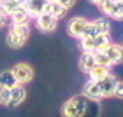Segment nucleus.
Masks as SVG:
<instances>
[{"instance_id": "9", "label": "nucleus", "mask_w": 123, "mask_h": 117, "mask_svg": "<svg viewBox=\"0 0 123 117\" xmlns=\"http://www.w3.org/2000/svg\"><path fill=\"white\" fill-rule=\"evenodd\" d=\"M88 100H92V101H100V100H104V94H102V89H100V84L97 80H88L85 86H83V93Z\"/></svg>"}, {"instance_id": "24", "label": "nucleus", "mask_w": 123, "mask_h": 117, "mask_svg": "<svg viewBox=\"0 0 123 117\" xmlns=\"http://www.w3.org/2000/svg\"><path fill=\"white\" fill-rule=\"evenodd\" d=\"M7 18H9V16L5 14L2 9H0V28H2V26H4L5 23H7Z\"/></svg>"}, {"instance_id": "27", "label": "nucleus", "mask_w": 123, "mask_h": 117, "mask_svg": "<svg viewBox=\"0 0 123 117\" xmlns=\"http://www.w3.org/2000/svg\"><path fill=\"white\" fill-rule=\"evenodd\" d=\"M120 2H121V4H123V0H120Z\"/></svg>"}, {"instance_id": "10", "label": "nucleus", "mask_w": 123, "mask_h": 117, "mask_svg": "<svg viewBox=\"0 0 123 117\" xmlns=\"http://www.w3.org/2000/svg\"><path fill=\"white\" fill-rule=\"evenodd\" d=\"M102 53L109 58V61L113 63V66L123 61V46H121V44L111 42V44H107V46L102 49Z\"/></svg>"}, {"instance_id": "5", "label": "nucleus", "mask_w": 123, "mask_h": 117, "mask_svg": "<svg viewBox=\"0 0 123 117\" xmlns=\"http://www.w3.org/2000/svg\"><path fill=\"white\" fill-rule=\"evenodd\" d=\"M88 23H90V19L86 18H81V16H76V18H72L69 23H67V32H69L70 37L74 38H81L85 37V32L88 28Z\"/></svg>"}, {"instance_id": "16", "label": "nucleus", "mask_w": 123, "mask_h": 117, "mask_svg": "<svg viewBox=\"0 0 123 117\" xmlns=\"http://www.w3.org/2000/svg\"><path fill=\"white\" fill-rule=\"evenodd\" d=\"M46 12L51 14V16H55L56 19H60V18H63V16H65L67 9H65L60 2H56V0H49V2H48V7H46Z\"/></svg>"}, {"instance_id": "3", "label": "nucleus", "mask_w": 123, "mask_h": 117, "mask_svg": "<svg viewBox=\"0 0 123 117\" xmlns=\"http://www.w3.org/2000/svg\"><path fill=\"white\" fill-rule=\"evenodd\" d=\"M107 44H111L109 33H104V35H98V37H92V38H81V49H83V53L102 51Z\"/></svg>"}, {"instance_id": "14", "label": "nucleus", "mask_w": 123, "mask_h": 117, "mask_svg": "<svg viewBox=\"0 0 123 117\" xmlns=\"http://www.w3.org/2000/svg\"><path fill=\"white\" fill-rule=\"evenodd\" d=\"M25 98H26V89H25V86L18 84L16 87L11 89V101H9V107H18V105H21V103L25 101Z\"/></svg>"}, {"instance_id": "19", "label": "nucleus", "mask_w": 123, "mask_h": 117, "mask_svg": "<svg viewBox=\"0 0 123 117\" xmlns=\"http://www.w3.org/2000/svg\"><path fill=\"white\" fill-rule=\"evenodd\" d=\"M111 68H107V66H100V65H97L95 66V68L90 72V74H88V77H90V80H102V79H105V77H107L111 72H109Z\"/></svg>"}, {"instance_id": "7", "label": "nucleus", "mask_w": 123, "mask_h": 117, "mask_svg": "<svg viewBox=\"0 0 123 117\" xmlns=\"http://www.w3.org/2000/svg\"><path fill=\"white\" fill-rule=\"evenodd\" d=\"M56 25H58V19L55 18V16L48 14V12H44V14L39 16V18H35V26H37V30H41L42 33L55 32L56 30Z\"/></svg>"}, {"instance_id": "2", "label": "nucleus", "mask_w": 123, "mask_h": 117, "mask_svg": "<svg viewBox=\"0 0 123 117\" xmlns=\"http://www.w3.org/2000/svg\"><path fill=\"white\" fill-rule=\"evenodd\" d=\"M28 37H30L28 25H11V28L7 32V46L12 49H19L25 46Z\"/></svg>"}, {"instance_id": "21", "label": "nucleus", "mask_w": 123, "mask_h": 117, "mask_svg": "<svg viewBox=\"0 0 123 117\" xmlns=\"http://www.w3.org/2000/svg\"><path fill=\"white\" fill-rule=\"evenodd\" d=\"M9 101H11V89L0 86V105H7L9 107Z\"/></svg>"}, {"instance_id": "13", "label": "nucleus", "mask_w": 123, "mask_h": 117, "mask_svg": "<svg viewBox=\"0 0 123 117\" xmlns=\"http://www.w3.org/2000/svg\"><path fill=\"white\" fill-rule=\"evenodd\" d=\"M97 66V59H95V53H83L79 58V68L85 74H90V72Z\"/></svg>"}, {"instance_id": "4", "label": "nucleus", "mask_w": 123, "mask_h": 117, "mask_svg": "<svg viewBox=\"0 0 123 117\" xmlns=\"http://www.w3.org/2000/svg\"><path fill=\"white\" fill-rule=\"evenodd\" d=\"M104 33H111V25H109L107 19L97 18V19H92L90 23H88V28H86L85 37H83V38L98 37V35H104Z\"/></svg>"}, {"instance_id": "23", "label": "nucleus", "mask_w": 123, "mask_h": 117, "mask_svg": "<svg viewBox=\"0 0 123 117\" xmlns=\"http://www.w3.org/2000/svg\"><path fill=\"white\" fill-rule=\"evenodd\" d=\"M56 2H60V4L63 5V7H65L67 11H69V9H72V7L76 5V0H56Z\"/></svg>"}, {"instance_id": "6", "label": "nucleus", "mask_w": 123, "mask_h": 117, "mask_svg": "<svg viewBox=\"0 0 123 117\" xmlns=\"http://www.w3.org/2000/svg\"><path fill=\"white\" fill-rule=\"evenodd\" d=\"M100 11L109 16L113 19H118V21H123V4L120 0H105V2L100 5Z\"/></svg>"}, {"instance_id": "12", "label": "nucleus", "mask_w": 123, "mask_h": 117, "mask_svg": "<svg viewBox=\"0 0 123 117\" xmlns=\"http://www.w3.org/2000/svg\"><path fill=\"white\" fill-rule=\"evenodd\" d=\"M98 84H100V89H102L104 98H111V96H114L116 86H118V79H116L113 74H109L107 77H105V79L98 80Z\"/></svg>"}, {"instance_id": "15", "label": "nucleus", "mask_w": 123, "mask_h": 117, "mask_svg": "<svg viewBox=\"0 0 123 117\" xmlns=\"http://www.w3.org/2000/svg\"><path fill=\"white\" fill-rule=\"evenodd\" d=\"M18 84H19V82H18V79H16V75H14L12 70H4L2 74H0V86H2V87L12 89Z\"/></svg>"}, {"instance_id": "8", "label": "nucleus", "mask_w": 123, "mask_h": 117, "mask_svg": "<svg viewBox=\"0 0 123 117\" xmlns=\"http://www.w3.org/2000/svg\"><path fill=\"white\" fill-rule=\"evenodd\" d=\"M12 72L16 75V79H18V82L21 86L28 84V82L33 79V68L28 65V63H18L12 66Z\"/></svg>"}, {"instance_id": "25", "label": "nucleus", "mask_w": 123, "mask_h": 117, "mask_svg": "<svg viewBox=\"0 0 123 117\" xmlns=\"http://www.w3.org/2000/svg\"><path fill=\"white\" fill-rule=\"evenodd\" d=\"M90 2H92V4H95V5H98V7H100V5H102V4L105 2V0H90Z\"/></svg>"}, {"instance_id": "20", "label": "nucleus", "mask_w": 123, "mask_h": 117, "mask_svg": "<svg viewBox=\"0 0 123 117\" xmlns=\"http://www.w3.org/2000/svg\"><path fill=\"white\" fill-rule=\"evenodd\" d=\"M95 59H97V65H100V66H107V68L113 66V63L109 61V58L105 56L102 51H97V53H95Z\"/></svg>"}, {"instance_id": "26", "label": "nucleus", "mask_w": 123, "mask_h": 117, "mask_svg": "<svg viewBox=\"0 0 123 117\" xmlns=\"http://www.w3.org/2000/svg\"><path fill=\"white\" fill-rule=\"evenodd\" d=\"M4 2H5V0H0V4H4Z\"/></svg>"}, {"instance_id": "18", "label": "nucleus", "mask_w": 123, "mask_h": 117, "mask_svg": "<svg viewBox=\"0 0 123 117\" xmlns=\"http://www.w3.org/2000/svg\"><path fill=\"white\" fill-rule=\"evenodd\" d=\"M9 18H11V21H12V25H28L30 14L26 12L25 7H21V9H18V11H14Z\"/></svg>"}, {"instance_id": "11", "label": "nucleus", "mask_w": 123, "mask_h": 117, "mask_svg": "<svg viewBox=\"0 0 123 117\" xmlns=\"http://www.w3.org/2000/svg\"><path fill=\"white\" fill-rule=\"evenodd\" d=\"M49 0H26L25 2V9L30 14V18H39L41 14L46 12Z\"/></svg>"}, {"instance_id": "17", "label": "nucleus", "mask_w": 123, "mask_h": 117, "mask_svg": "<svg viewBox=\"0 0 123 117\" xmlns=\"http://www.w3.org/2000/svg\"><path fill=\"white\" fill-rule=\"evenodd\" d=\"M25 2H26V0H5L4 4H0V9H2L7 16H11L14 11L25 7Z\"/></svg>"}, {"instance_id": "22", "label": "nucleus", "mask_w": 123, "mask_h": 117, "mask_svg": "<svg viewBox=\"0 0 123 117\" xmlns=\"http://www.w3.org/2000/svg\"><path fill=\"white\" fill-rule=\"evenodd\" d=\"M114 96L123 100V80H118V86H116V91H114Z\"/></svg>"}, {"instance_id": "1", "label": "nucleus", "mask_w": 123, "mask_h": 117, "mask_svg": "<svg viewBox=\"0 0 123 117\" xmlns=\"http://www.w3.org/2000/svg\"><path fill=\"white\" fill-rule=\"evenodd\" d=\"M98 114H100L98 103L88 100L85 94L69 98L62 107L63 117H98Z\"/></svg>"}]
</instances>
